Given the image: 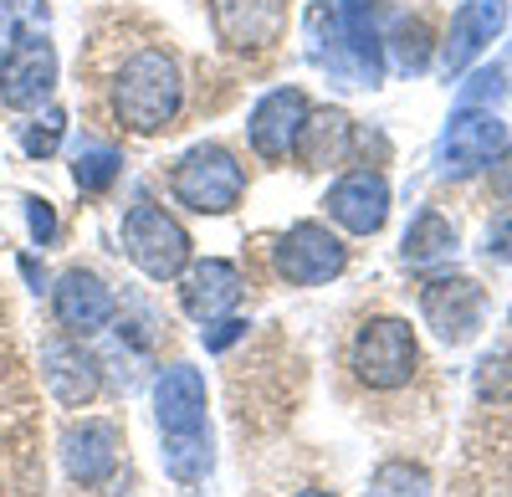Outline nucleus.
Returning a JSON list of instances; mask_svg holds the SVG:
<instances>
[{"mask_svg": "<svg viewBox=\"0 0 512 497\" xmlns=\"http://www.w3.org/2000/svg\"><path fill=\"white\" fill-rule=\"evenodd\" d=\"M420 313L446 344H466V339H477V328H482L487 293L472 277H431L420 287Z\"/></svg>", "mask_w": 512, "mask_h": 497, "instance_id": "9", "label": "nucleus"}, {"mask_svg": "<svg viewBox=\"0 0 512 497\" xmlns=\"http://www.w3.org/2000/svg\"><path fill=\"white\" fill-rule=\"evenodd\" d=\"M41 375H47V385H52V395L62 400V405H93L98 400V385H103V375H98V359L82 349V344H72V339H52L47 349H41Z\"/></svg>", "mask_w": 512, "mask_h": 497, "instance_id": "18", "label": "nucleus"}, {"mask_svg": "<svg viewBox=\"0 0 512 497\" xmlns=\"http://www.w3.org/2000/svg\"><path fill=\"white\" fill-rule=\"evenodd\" d=\"M154 416L164 436H195L210 431L205 426V380L190 364H169L154 380Z\"/></svg>", "mask_w": 512, "mask_h": 497, "instance_id": "15", "label": "nucleus"}, {"mask_svg": "<svg viewBox=\"0 0 512 497\" xmlns=\"http://www.w3.org/2000/svg\"><path fill=\"white\" fill-rule=\"evenodd\" d=\"M487 262H497V267H507L512 262V216H502V221H492L487 226Z\"/></svg>", "mask_w": 512, "mask_h": 497, "instance_id": "30", "label": "nucleus"}, {"mask_svg": "<svg viewBox=\"0 0 512 497\" xmlns=\"http://www.w3.org/2000/svg\"><path fill=\"white\" fill-rule=\"evenodd\" d=\"M118 170H123V154L108 149V144H82L77 159H72V180H77L82 195H103L118 180Z\"/></svg>", "mask_w": 512, "mask_h": 497, "instance_id": "22", "label": "nucleus"}, {"mask_svg": "<svg viewBox=\"0 0 512 497\" xmlns=\"http://www.w3.org/2000/svg\"><path fill=\"white\" fill-rule=\"evenodd\" d=\"M303 118H308V98L297 93V88L267 93L262 103L251 108V118H246L251 149L262 154V159H287L297 149V134H303Z\"/></svg>", "mask_w": 512, "mask_h": 497, "instance_id": "13", "label": "nucleus"}, {"mask_svg": "<svg viewBox=\"0 0 512 497\" xmlns=\"http://www.w3.org/2000/svg\"><path fill=\"white\" fill-rule=\"evenodd\" d=\"M451 252H456V226H451L441 211H420V216L410 221L405 241H400L405 267H436V262H446Z\"/></svg>", "mask_w": 512, "mask_h": 497, "instance_id": "20", "label": "nucleus"}, {"mask_svg": "<svg viewBox=\"0 0 512 497\" xmlns=\"http://www.w3.org/2000/svg\"><path fill=\"white\" fill-rule=\"evenodd\" d=\"M297 497H333V492H323V487H313V492H297Z\"/></svg>", "mask_w": 512, "mask_h": 497, "instance_id": "33", "label": "nucleus"}, {"mask_svg": "<svg viewBox=\"0 0 512 497\" xmlns=\"http://www.w3.org/2000/svg\"><path fill=\"white\" fill-rule=\"evenodd\" d=\"M175 200L180 205H190V211H200V216H226V211H236L241 205V195H246V170L236 164V154L231 149H221V144H195L180 164H175Z\"/></svg>", "mask_w": 512, "mask_h": 497, "instance_id": "3", "label": "nucleus"}, {"mask_svg": "<svg viewBox=\"0 0 512 497\" xmlns=\"http://www.w3.org/2000/svg\"><path fill=\"white\" fill-rule=\"evenodd\" d=\"M497 67H502V72H507V77H512V47H507V57H502V62H497Z\"/></svg>", "mask_w": 512, "mask_h": 497, "instance_id": "32", "label": "nucleus"}, {"mask_svg": "<svg viewBox=\"0 0 512 497\" xmlns=\"http://www.w3.org/2000/svg\"><path fill=\"white\" fill-rule=\"evenodd\" d=\"M241 272L236 262H221V257H205L195 267H185L180 277V308L195 318V323H210V318H226L236 303H241Z\"/></svg>", "mask_w": 512, "mask_h": 497, "instance_id": "16", "label": "nucleus"}, {"mask_svg": "<svg viewBox=\"0 0 512 497\" xmlns=\"http://www.w3.org/2000/svg\"><path fill=\"white\" fill-rule=\"evenodd\" d=\"M313 62L333 72L344 88H379L384 82V31H379V0H318L308 11Z\"/></svg>", "mask_w": 512, "mask_h": 497, "instance_id": "1", "label": "nucleus"}, {"mask_svg": "<svg viewBox=\"0 0 512 497\" xmlns=\"http://www.w3.org/2000/svg\"><path fill=\"white\" fill-rule=\"evenodd\" d=\"M26 226L36 236V246H47L57 236V211H52V200H41V195H26Z\"/></svg>", "mask_w": 512, "mask_h": 497, "instance_id": "29", "label": "nucleus"}, {"mask_svg": "<svg viewBox=\"0 0 512 497\" xmlns=\"http://www.w3.org/2000/svg\"><path fill=\"white\" fill-rule=\"evenodd\" d=\"M384 47H395V67L410 77V72H425L431 67V26L420 16H400L395 31L384 36Z\"/></svg>", "mask_w": 512, "mask_h": 497, "instance_id": "23", "label": "nucleus"}, {"mask_svg": "<svg viewBox=\"0 0 512 497\" xmlns=\"http://www.w3.org/2000/svg\"><path fill=\"white\" fill-rule=\"evenodd\" d=\"M502 149H507V123L492 108H456L446 118V129H441V144H436L441 180H472V175H482Z\"/></svg>", "mask_w": 512, "mask_h": 497, "instance_id": "6", "label": "nucleus"}, {"mask_svg": "<svg viewBox=\"0 0 512 497\" xmlns=\"http://www.w3.org/2000/svg\"><path fill=\"white\" fill-rule=\"evenodd\" d=\"M477 395L482 400H512V359L507 354H487L477 364Z\"/></svg>", "mask_w": 512, "mask_h": 497, "instance_id": "27", "label": "nucleus"}, {"mask_svg": "<svg viewBox=\"0 0 512 497\" xmlns=\"http://www.w3.org/2000/svg\"><path fill=\"white\" fill-rule=\"evenodd\" d=\"M180 98H185L180 67L159 47H144L139 57H128L118 82H113V113H118L123 129H134V134H159L164 123L180 113Z\"/></svg>", "mask_w": 512, "mask_h": 497, "instance_id": "2", "label": "nucleus"}, {"mask_svg": "<svg viewBox=\"0 0 512 497\" xmlns=\"http://www.w3.org/2000/svg\"><path fill=\"white\" fill-rule=\"evenodd\" d=\"M118 446H123V436L113 421H82L62 436V467L72 482L98 487L118 472Z\"/></svg>", "mask_w": 512, "mask_h": 497, "instance_id": "17", "label": "nucleus"}, {"mask_svg": "<svg viewBox=\"0 0 512 497\" xmlns=\"http://www.w3.org/2000/svg\"><path fill=\"white\" fill-rule=\"evenodd\" d=\"M216 467V451H210V431L195 436H164V472L175 482H205Z\"/></svg>", "mask_w": 512, "mask_h": 497, "instance_id": "21", "label": "nucleus"}, {"mask_svg": "<svg viewBox=\"0 0 512 497\" xmlns=\"http://www.w3.org/2000/svg\"><path fill=\"white\" fill-rule=\"evenodd\" d=\"M344 267H349V246L338 241L328 226H318V221H297L277 241V272L292 287H318V282L338 277Z\"/></svg>", "mask_w": 512, "mask_h": 497, "instance_id": "7", "label": "nucleus"}, {"mask_svg": "<svg viewBox=\"0 0 512 497\" xmlns=\"http://www.w3.org/2000/svg\"><path fill=\"white\" fill-rule=\"evenodd\" d=\"M200 339H205L210 354H226L236 339H246V318H231V313H226V318H210V323L200 328Z\"/></svg>", "mask_w": 512, "mask_h": 497, "instance_id": "28", "label": "nucleus"}, {"mask_svg": "<svg viewBox=\"0 0 512 497\" xmlns=\"http://www.w3.org/2000/svg\"><path fill=\"white\" fill-rule=\"evenodd\" d=\"M323 205H328V216L344 231L374 236L384 221H390V185H384V175H374V170H354V175H344L328 190Z\"/></svg>", "mask_w": 512, "mask_h": 497, "instance_id": "14", "label": "nucleus"}, {"mask_svg": "<svg viewBox=\"0 0 512 497\" xmlns=\"http://www.w3.org/2000/svg\"><path fill=\"white\" fill-rule=\"evenodd\" d=\"M507 323H512V308H507Z\"/></svg>", "mask_w": 512, "mask_h": 497, "instance_id": "34", "label": "nucleus"}, {"mask_svg": "<svg viewBox=\"0 0 512 497\" xmlns=\"http://www.w3.org/2000/svg\"><path fill=\"white\" fill-rule=\"evenodd\" d=\"M507 16H512L507 0H466V6L451 16V31L441 41V72L461 77L507 31Z\"/></svg>", "mask_w": 512, "mask_h": 497, "instance_id": "10", "label": "nucleus"}, {"mask_svg": "<svg viewBox=\"0 0 512 497\" xmlns=\"http://www.w3.org/2000/svg\"><path fill=\"white\" fill-rule=\"evenodd\" d=\"M354 149V118L344 108H308L303 134H297V154H303L308 170H328V164H344Z\"/></svg>", "mask_w": 512, "mask_h": 497, "instance_id": "19", "label": "nucleus"}, {"mask_svg": "<svg viewBox=\"0 0 512 497\" xmlns=\"http://www.w3.org/2000/svg\"><path fill=\"white\" fill-rule=\"evenodd\" d=\"M57 88V52L47 47V36H16L6 57H0V103L6 108H41Z\"/></svg>", "mask_w": 512, "mask_h": 497, "instance_id": "8", "label": "nucleus"}, {"mask_svg": "<svg viewBox=\"0 0 512 497\" xmlns=\"http://www.w3.org/2000/svg\"><path fill=\"white\" fill-rule=\"evenodd\" d=\"M507 93H512V82H507L502 67H477L461 82V108H497Z\"/></svg>", "mask_w": 512, "mask_h": 497, "instance_id": "26", "label": "nucleus"}, {"mask_svg": "<svg viewBox=\"0 0 512 497\" xmlns=\"http://www.w3.org/2000/svg\"><path fill=\"white\" fill-rule=\"evenodd\" d=\"M349 364L369 390H400V385H410L415 364H420V344L405 318H369L354 334Z\"/></svg>", "mask_w": 512, "mask_h": 497, "instance_id": "5", "label": "nucleus"}, {"mask_svg": "<svg viewBox=\"0 0 512 497\" xmlns=\"http://www.w3.org/2000/svg\"><path fill=\"white\" fill-rule=\"evenodd\" d=\"M210 21L231 52H262L287 26V0H210Z\"/></svg>", "mask_w": 512, "mask_h": 497, "instance_id": "11", "label": "nucleus"}, {"mask_svg": "<svg viewBox=\"0 0 512 497\" xmlns=\"http://www.w3.org/2000/svg\"><path fill=\"white\" fill-rule=\"evenodd\" d=\"M123 252H128V262H134L144 277L175 282V277H185V267H190V231L169 216V211L139 200L134 211L123 216Z\"/></svg>", "mask_w": 512, "mask_h": 497, "instance_id": "4", "label": "nucleus"}, {"mask_svg": "<svg viewBox=\"0 0 512 497\" xmlns=\"http://www.w3.org/2000/svg\"><path fill=\"white\" fill-rule=\"evenodd\" d=\"M62 134H67V113H62V108H47L41 118H31L26 129H21V149H26V159H52L57 144H62Z\"/></svg>", "mask_w": 512, "mask_h": 497, "instance_id": "25", "label": "nucleus"}, {"mask_svg": "<svg viewBox=\"0 0 512 497\" xmlns=\"http://www.w3.org/2000/svg\"><path fill=\"white\" fill-rule=\"evenodd\" d=\"M52 308H57V323L72 328L77 339H88V334H103V328L113 323V293H108V282L98 272H62L57 287H52Z\"/></svg>", "mask_w": 512, "mask_h": 497, "instance_id": "12", "label": "nucleus"}, {"mask_svg": "<svg viewBox=\"0 0 512 497\" xmlns=\"http://www.w3.org/2000/svg\"><path fill=\"white\" fill-rule=\"evenodd\" d=\"M369 497H431V477L415 462H384L369 477Z\"/></svg>", "mask_w": 512, "mask_h": 497, "instance_id": "24", "label": "nucleus"}, {"mask_svg": "<svg viewBox=\"0 0 512 497\" xmlns=\"http://www.w3.org/2000/svg\"><path fill=\"white\" fill-rule=\"evenodd\" d=\"M487 170H492V195L512 205V149H502V154L487 164Z\"/></svg>", "mask_w": 512, "mask_h": 497, "instance_id": "31", "label": "nucleus"}]
</instances>
